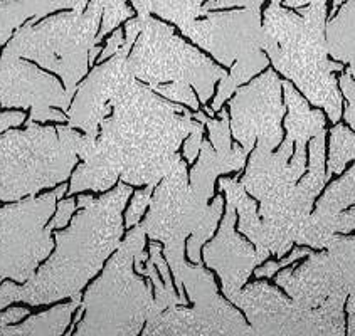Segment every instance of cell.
Wrapping results in <instances>:
<instances>
[{
    "mask_svg": "<svg viewBox=\"0 0 355 336\" xmlns=\"http://www.w3.org/2000/svg\"><path fill=\"white\" fill-rule=\"evenodd\" d=\"M112 106L96 140L80 157L66 197L105 193L118 182L157 187L184 160L185 138L206 126L187 106L159 96L135 76L121 86Z\"/></svg>",
    "mask_w": 355,
    "mask_h": 336,
    "instance_id": "obj_1",
    "label": "cell"
},
{
    "mask_svg": "<svg viewBox=\"0 0 355 336\" xmlns=\"http://www.w3.org/2000/svg\"><path fill=\"white\" fill-rule=\"evenodd\" d=\"M133 195L132 185L118 182L98 197L78 193V211L68 227L54 231V251L24 284L0 283V310L14 303L29 306L81 299L89 281L103 271L105 263L121 246L123 213Z\"/></svg>",
    "mask_w": 355,
    "mask_h": 336,
    "instance_id": "obj_2",
    "label": "cell"
},
{
    "mask_svg": "<svg viewBox=\"0 0 355 336\" xmlns=\"http://www.w3.org/2000/svg\"><path fill=\"white\" fill-rule=\"evenodd\" d=\"M293 152L278 146L276 152L254 146L248 168L241 177L246 192L259 200L261 240L258 251H268L283 259L298 244L315 200L325 188V132L309 143V170L290 163Z\"/></svg>",
    "mask_w": 355,
    "mask_h": 336,
    "instance_id": "obj_3",
    "label": "cell"
},
{
    "mask_svg": "<svg viewBox=\"0 0 355 336\" xmlns=\"http://www.w3.org/2000/svg\"><path fill=\"white\" fill-rule=\"evenodd\" d=\"M327 0L310 3L300 14L271 0L264 10L263 51L275 71L283 74L310 105L325 109L332 123L342 116V93L334 73L345 69L329 58Z\"/></svg>",
    "mask_w": 355,
    "mask_h": 336,
    "instance_id": "obj_4",
    "label": "cell"
},
{
    "mask_svg": "<svg viewBox=\"0 0 355 336\" xmlns=\"http://www.w3.org/2000/svg\"><path fill=\"white\" fill-rule=\"evenodd\" d=\"M137 19L140 34L130 51V73L159 96L199 112L214 98L216 85L227 71L152 14Z\"/></svg>",
    "mask_w": 355,
    "mask_h": 336,
    "instance_id": "obj_5",
    "label": "cell"
},
{
    "mask_svg": "<svg viewBox=\"0 0 355 336\" xmlns=\"http://www.w3.org/2000/svg\"><path fill=\"white\" fill-rule=\"evenodd\" d=\"M92 136L66 125L26 121L0 134V202H19L66 184Z\"/></svg>",
    "mask_w": 355,
    "mask_h": 336,
    "instance_id": "obj_6",
    "label": "cell"
},
{
    "mask_svg": "<svg viewBox=\"0 0 355 336\" xmlns=\"http://www.w3.org/2000/svg\"><path fill=\"white\" fill-rule=\"evenodd\" d=\"M140 224L130 229L121 246L81 298L83 318L71 336H138L155 308L152 281L135 271V256L145 251Z\"/></svg>",
    "mask_w": 355,
    "mask_h": 336,
    "instance_id": "obj_7",
    "label": "cell"
},
{
    "mask_svg": "<svg viewBox=\"0 0 355 336\" xmlns=\"http://www.w3.org/2000/svg\"><path fill=\"white\" fill-rule=\"evenodd\" d=\"M101 19L100 0H92L85 12L68 10L35 24L27 21L3 49L59 76L64 88L74 94L103 49L96 41Z\"/></svg>",
    "mask_w": 355,
    "mask_h": 336,
    "instance_id": "obj_8",
    "label": "cell"
},
{
    "mask_svg": "<svg viewBox=\"0 0 355 336\" xmlns=\"http://www.w3.org/2000/svg\"><path fill=\"white\" fill-rule=\"evenodd\" d=\"M226 209L224 195H214L211 204L192 191L187 161L182 160L171 175L153 191L148 211L140 225L148 239L162 244L167 264L185 259L202 263V247L214 237Z\"/></svg>",
    "mask_w": 355,
    "mask_h": 336,
    "instance_id": "obj_9",
    "label": "cell"
},
{
    "mask_svg": "<svg viewBox=\"0 0 355 336\" xmlns=\"http://www.w3.org/2000/svg\"><path fill=\"white\" fill-rule=\"evenodd\" d=\"M182 34L211 54L216 62L231 69L219 81L209 106L216 114L238 88L248 85L270 66V59L263 53L261 6L230 12H207L204 19H196L185 26Z\"/></svg>",
    "mask_w": 355,
    "mask_h": 336,
    "instance_id": "obj_10",
    "label": "cell"
},
{
    "mask_svg": "<svg viewBox=\"0 0 355 336\" xmlns=\"http://www.w3.org/2000/svg\"><path fill=\"white\" fill-rule=\"evenodd\" d=\"M69 184L41 195L9 202L0 207V279L24 284L54 251L49 225L56 205L68 195Z\"/></svg>",
    "mask_w": 355,
    "mask_h": 336,
    "instance_id": "obj_11",
    "label": "cell"
},
{
    "mask_svg": "<svg viewBox=\"0 0 355 336\" xmlns=\"http://www.w3.org/2000/svg\"><path fill=\"white\" fill-rule=\"evenodd\" d=\"M256 336H345L347 298L327 299L320 308H305L271 284H246L234 298Z\"/></svg>",
    "mask_w": 355,
    "mask_h": 336,
    "instance_id": "obj_12",
    "label": "cell"
},
{
    "mask_svg": "<svg viewBox=\"0 0 355 336\" xmlns=\"http://www.w3.org/2000/svg\"><path fill=\"white\" fill-rule=\"evenodd\" d=\"M74 94L53 73L3 49L0 54V108L29 109L27 121L68 123V109Z\"/></svg>",
    "mask_w": 355,
    "mask_h": 336,
    "instance_id": "obj_13",
    "label": "cell"
},
{
    "mask_svg": "<svg viewBox=\"0 0 355 336\" xmlns=\"http://www.w3.org/2000/svg\"><path fill=\"white\" fill-rule=\"evenodd\" d=\"M282 79L268 69L232 94L230 101L231 134L248 152L254 146L275 152L282 145V118L286 105L282 101Z\"/></svg>",
    "mask_w": 355,
    "mask_h": 336,
    "instance_id": "obj_14",
    "label": "cell"
},
{
    "mask_svg": "<svg viewBox=\"0 0 355 336\" xmlns=\"http://www.w3.org/2000/svg\"><path fill=\"white\" fill-rule=\"evenodd\" d=\"M130 51L123 42L115 56L92 67L88 76L78 85L66 113L68 126L92 138L98 136L103 120L112 114L113 98L128 78L133 76L128 69Z\"/></svg>",
    "mask_w": 355,
    "mask_h": 336,
    "instance_id": "obj_15",
    "label": "cell"
},
{
    "mask_svg": "<svg viewBox=\"0 0 355 336\" xmlns=\"http://www.w3.org/2000/svg\"><path fill=\"white\" fill-rule=\"evenodd\" d=\"M238 213L226 204L218 234L202 247L204 264L218 272L223 284V294L231 301L250 281L254 269L270 258L268 251H258L250 240L243 239L236 231Z\"/></svg>",
    "mask_w": 355,
    "mask_h": 336,
    "instance_id": "obj_16",
    "label": "cell"
},
{
    "mask_svg": "<svg viewBox=\"0 0 355 336\" xmlns=\"http://www.w3.org/2000/svg\"><path fill=\"white\" fill-rule=\"evenodd\" d=\"M219 118H212L204 109L194 112L197 121H202L209 132V140L202 141L199 157L189 170V184L204 200L214 199V185L220 175L239 172L246 167L250 152L241 145H232L230 113L220 109Z\"/></svg>",
    "mask_w": 355,
    "mask_h": 336,
    "instance_id": "obj_17",
    "label": "cell"
},
{
    "mask_svg": "<svg viewBox=\"0 0 355 336\" xmlns=\"http://www.w3.org/2000/svg\"><path fill=\"white\" fill-rule=\"evenodd\" d=\"M310 260L322 294L347 298V336H355V236H337L327 249L311 252Z\"/></svg>",
    "mask_w": 355,
    "mask_h": 336,
    "instance_id": "obj_18",
    "label": "cell"
},
{
    "mask_svg": "<svg viewBox=\"0 0 355 336\" xmlns=\"http://www.w3.org/2000/svg\"><path fill=\"white\" fill-rule=\"evenodd\" d=\"M355 205V163L342 179L334 182L317 202V211L310 213L302 229L297 246L323 251L337 237L332 220L338 213Z\"/></svg>",
    "mask_w": 355,
    "mask_h": 336,
    "instance_id": "obj_19",
    "label": "cell"
},
{
    "mask_svg": "<svg viewBox=\"0 0 355 336\" xmlns=\"http://www.w3.org/2000/svg\"><path fill=\"white\" fill-rule=\"evenodd\" d=\"M283 96L288 108L285 118L286 140L282 146L293 152V145L298 152H306L310 140L322 132H325L327 118L320 109H311L310 103L298 93V89L290 81H283Z\"/></svg>",
    "mask_w": 355,
    "mask_h": 336,
    "instance_id": "obj_20",
    "label": "cell"
},
{
    "mask_svg": "<svg viewBox=\"0 0 355 336\" xmlns=\"http://www.w3.org/2000/svg\"><path fill=\"white\" fill-rule=\"evenodd\" d=\"M80 304L81 299H71L37 315H29L22 323L3 328V336H64Z\"/></svg>",
    "mask_w": 355,
    "mask_h": 336,
    "instance_id": "obj_21",
    "label": "cell"
},
{
    "mask_svg": "<svg viewBox=\"0 0 355 336\" xmlns=\"http://www.w3.org/2000/svg\"><path fill=\"white\" fill-rule=\"evenodd\" d=\"M325 35L329 56L349 64L347 71L355 81V0H347L340 12L327 24Z\"/></svg>",
    "mask_w": 355,
    "mask_h": 336,
    "instance_id": "obj_22",
    "label": "cell"
},
{
    "mask_svg": "<svg viewBox=\"0 0 355 336\" xmlns=\"http://www.w3.org/2000/svg\"><path fill=\"white\" fill-rule=\"evenodd\" d=\"M141 336H197L192 308L173 304L164 311L155 310L147 319Z\"/></svg>",
    "mask_w": 355,
    "mask_h": 336,
    "instance_id": "obj_23",
    "label": "cell"
},
{
    "mask_svg": "<svg viewBox=\"0 0 355 336\" xmlns=\"http://www.w3.org/2000/svg\"><path fill=\"white\" fill-rule=\"evenodd\" d=\"M206 0H152L150 14L173 22L180 30L196 19L204 17L202 6Z\"/></svg>",
    "mask_w": 355,
    "mask_h": 336,
    "instance_id": "obj_24",
    "label": "cell"
},
{
    "mask_svg": "<svg viewBox=\"0 0 355 336\" xmlns=\"http://www.w3.org/2000/svg\"><path fill=\"white\" fill-rule=\"evenodd\" d=\"M355 160V133L345 125L335 123L330 130V152L327 179L334 173H342L349 161Z\"/></svg>",
    "mask_w": 355,
    "mask_h": 336,
    "instance_id": "obj_25",
    "label": "cell"
},
{
    "mask_svg": "<svg viewBox=\"0 0 355 336\" xmlns=\"http://www.w3.org/2000/svg\"><path fill=\"white\" fill-rule=\"evenodd\" d=\"M31 19L26 0H0V47L7 46L15 30Z\"/></svg>",
    "mask_w": 355,
    "mask_h": 336,
    "instance_id": "obj_26",
    "label": "cell"
},
{
    "mask_svg": "<svg viewBox=\"0 0 355 336\" xmlns=\"http://www.w3.org/2000/svg\"><path fill=\"white\" fill-rule=\"evenodd\" d=\"M153 191H155V187H152V185H145V187L140 188V191L133 192L132 200H130L128 207L125 209V215H123L125 229H133L135 225L141 222V219H144V215L148 211V205H150V200H152Z\"/></svg>",
    "mask_w": 355,
    "mask_h": 336,
    "instance_id": "obj_27",
    "label": "cell"
},
{
    "mask_svg": "<svg viewBox=\"0 0 355 336\" xmlns=\"http://www.w3.org/2000/svg\"><path fill=\"white\" fill-rule=\"evenodd\" d=\"M338 88H340V93L344 94L347 100L344 118L355 132V81L347 69L342 71V76L338 79Z\"/></svg>",
    "mask_w": 355,
    "mask_h": 336,
    "instance_id": "obj_28",
    "label": "cell"
},
{
    "mask_svg": "<svg viewBox=\"0 0 355 336\" xmlns=\"http://www.w3.org/2000/svg\"><path fill=\"white\" fill-rule=\"evenodd\" d=\"M76 211H78L76 197L73 195V197H66V199H61L56 205V212H54V215L51 217L49 225L54 229V231L68 227Z\"/></svg>",
    "mask_w": 355,
    "mask_h": 336,
    "instance_id": "obj_29",
    "label": "cell"
},
{
    "mask_svg": "<svg viewBox=\"0 0 355 336\" xmlns=\"http://www.w3.org/2000/svg\"><path fill=\"white\" fill-rule=\"evenodd\" d=\"M204 132H206V126H204V128L196 130V132H192L187 138H185L182 145V157L184 160L187 161V165L196 163L197 157H199V152H200V146H202V141H204Z\"/></svg>",
    "mask_w": 355,
    "mask_h": 336,
    "instance_id": "obj_30",
    "label": "cell"
},
{
    "mask_svg": "<svg viewBox=\"0 0 355 336\" xmlns=\"http://www.w3.org/2000/svg\"><path fill=\"white\" fill-rule=\"evenodd\" d=\"M27 114L24 109H3L0 112V134L9 132L12 128H21L26 125Z\"/></svg>",
    "mask_w": 355,
    "mask_h": 336,
    "instance_id": "obj_31",
    "label": "cell"
},
{
    "mask_svg": "<svg viewBox=\"0 0 355 336\" xmlns=\"http://www.w3.org/2000/svg\"><path fill=\"white\" fill-rule=\"evenodd\" d=\"M332 229L337 236H347L355 232V207L338 213L332 220Z\"/></svg>",
    "mask_w": 355,
    "mask_h": 336,
    "instance_id": "obj_32",
    "label": "cell"
},
{
    "mask_svg": "<svg viewBox=\"0 0 355 336\" xmlns=\"http://www.w3.org/2000/svg\"><path fill=\"white\" fill-rule=\"evenodd\" d=\"M31 315V310L22 306H12L0 310V336H3V328L7 325H14V323L22 321L24 318Z\"/></svg>",
    "mask_w": 355,
    "mask_h": 336,
    "instance_id": "obj_33",
    "label": "cell"
},
{
    "mask_svg": "<svg viewBox=\"0 0 355 336\" xmlns=\"http://www.w3.org/2000/svg\"><path fill=\"white\" fill-rule=\"evenodd\" d=\"M125 42V33L121 29H115L112 33V35L108 37V41H106V44L103 49H101V54L98 56V61L96 62H103L106 59H110L112 56H115V54L120 51V47L123 46Z\"/></svg>",
    "mask_w": 355,
    "mask_h": 336,
    "instance_id": "obj_34",
    "label": "cell"
},
{
    "mask_svg": "<svg viewBox=\"0 0 355 336\" xmlns=\"http://www.w3.org/2000/svg\"><path fill=\"white\" fill-rule=\"evenodd\" d=\"M264 0H207L204 3V14L216 9H230V7H250V6H263Z\"/></svg>",
    "mask_w": 355,
    "mask_h": 336,
    "instance_id": "obj_35",
    "label": "cell"
},
{
    "mask_svg": "<svg viewBox=\"0 0 355 336\" xmlns=\"http://www.w3.org/2000/svg\"><path fill=\"white\" fill-rule=\"evenodd\" d=\"M313 2H318V0H285L286 7H290V9H302V7L310 6Z\"/></svg>",
    "mask_w": 355,
    "mask_h": 336,
    "instance_id": "obj_36",
    "label": "cell"
},
{
    "mask_svg": "<svg viewBox=\"0 0 355 336\" xmlns=\"http://www.w3.org/2000/svg\"><path fill=\"white\" fill-rule=\"evenodd\" d=\"M344 3L345 0H332V12H330V14H335V10H337L340 6H344Z\"/></svg>",
    "mask_w": 355,
    "mask_h": 336,
    "instance_id": "obj_37",
    "label": "cell"
}]
</instances>
